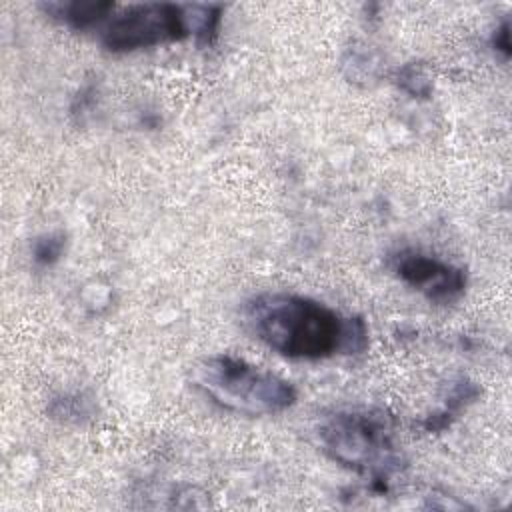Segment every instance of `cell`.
Wrapping results in <instances>:
<instances>
[{
	"mask_svg": "<svg viewBox=\"0 0 512 512\" xmlns=\"http://www.w3.org/2000/svg\"><path fill=\"white\" fill-rule=\"evenodd\" d=\"M190 36L188 12L182 4L144 2L130 4L110 16L102 28L100 42L108 52L126 54L180 42Z\"/></svg>",
	"mask_w": 512,
	"mask_h": 512,
	"instance_id": "277c9868",
	"label": "cell"
},
{
	"mask_svg": "<svg viewBox=\"0 0 512 512\" xmlns=\"http://www.w3.org/2000/svg\"><path fill=\"white\" fill-rule=\"evenodd\" d=\"M40 8L56 22L70 30H88L102 20L110 18L114 2L108 0H70V2H44Z\"/></svg>",
	"mask_w": 512,
	"mask_h": 512,
	"instance_id": "8992f818",
	"label": "cell"
},
{
	"mask_svg": "<svg viewBox=\"0 0 512 512\" xmlns=\"http://www.w3.org/2000/svg\"><path fill=\"white\" fill-rule=\"evenodd\" d=\"M490 44H492V48H494L498 54H502L504 60L510 58L512 48H510V22H508V20H502L500 26H496V30L492 32Z\"/></svg>",
	"mask_w": 512,
	"mask_h": 512,
	"instance_id": "5bb4252c",
	"label": "cell"
},
{
	"mask_svg": "<svg viewBox=\"0 0 512 512\" xmlns=\"http://www.w3.org/2000/svg\"><path fill=\"white\" fill-rule=\"evenodd\" d=\"M192 382L220 408L244 416L280 414L298 400L292 382L232 354H214L196 362Z\"/></svg>",
	"mask_w": 512,
	"mask_h": 512,
	"instance_id": "3957f363",
	"label": "cell"
},
{
	"mask_svg": "<svg viewBox=\"0 0 512 512\" xmlns=\"http://www.w3.org/2000/svg\"><path fill=\"white\" fill-rule=\"evenodd\" d=\"M480 396V388L476 382L468 380V378H460L448 392V398H446V404L424 416L420 420V428L428 434H438V432H444L446 428L452 426V422L458 418L460 412H464L472 402H476Z\"/></svg>",
	"mask_w": 512,
	"mask_h": 512,
	"instance_id": "52a82bcc",
	"label": "cell"
},
{
	"mask_svg": "<svg viewBox=\"0 0 512 512\" xmlns=\"http://www.w3.org/2000/svg\"><path fill=\"white\" fill-rule=\"evenodd\" d=\"M244 328L264 346L292 360L354 356L368 348V326L360 316L292 292H262L242 306Z\"/></svg>",
	"mask_w": 512,
	"mask_h": 512,
	"instance_id": "6da1fadb",
	"label": "cell"
},
{
	"mask_svg": "<svg viewBox=\"0 0 512 512\" xmlns=\"http://www.w3.org/2000/svg\"><path fill=\"white\" fill-rule=\"evenodd\" d=\"M394 274L412 290H418L432 304L460 300L468 286L466 270L418 250H400L392 256Z\"/></svg>",
	"mask_w": 512,
	"mask_h": 512,
	"instance_id": "5b68a950",
	"label": "cell"
},
{
	"mask_svg": "<svg viewBox=\"0 0 512 512\" xmlns=\"http://www.w3.org/2000/svg\"><path fill=\"white\" fill-rule=\"evenodd\" d=\"M190 36H194L200 48H210L218 40L222 24L220 4H186Z\"/></svg>",
	"mask_w": 512,
	"mask_h": 512,
	"instance_id": "9c48e42d",
	"label": "cell"
},
{
	"mask_svg": "<svg viewBox=\"0 0 512 512\" xmlns=\"http://www.w3.org/2000/svg\"><path fill=\"white\" fill-rule=\"evenodd\" d=\"M96 96H98V92H96V86H94V84L82 86L80 92L76 94L72 106H70V114H72L74 118H78V122H82L84 116L90 114L92 106L96 104Z\"/></svg>",
	"mask_w": 512,
	"mask_h": 512,
	"instance_id": "4fadbf2b",
	"label": "cell"
},
{
	"mask_svg": "<svg viewBox=\"0 0 512 512\" xmlns=\"http://www.w3.org/2000/svg\"><path fill=\"white\" fill-rule=\"evenodd\" d=\"M46 412L54 422L68 424V426H80V424H86L88 420H92L94 402H92V398H88L82 392H64V394L54 396L48 402Z\"/></svg>",
	"mask_w": 512,
	"mask_h": 512,
	"instance_id": "ba28073f",
	"label": "cell"
},
{
	"mask_svg": "<svg viewBox=\"0 0 512 512\" xmlns=\"http://www.w3.org/2000/svg\"><path fill=\"white\" fill-rule=\"evenodd\" d=\"M396 86L412 98L426 100L432 96V76L422 62H406L394 74Z\"/></svg>",
	"mask_w": 512,
	"mask_h": 512,
	"instance_id": "30bf717a",
	"label": "cell"
},
{
	"mask_svg": "<svg viewBox=\"0 0 512 512\" xmlns=\"http://www.w3.org/2000/svg\"><path fill=\"white\" fill-rule=\"evenodd\" d=\"M66 244H68V236L62 230L46 232V234L36 236L32 240V246H30L32 262L38 268H52L64 256Z\"/></svg>",
	"mask_w": 512,
	"mask_h": 512,
	"instance_id": "8fae6325",
	"label": "cell"
},
{
	"mask_svg": "<svg viewBox=\"0 0 512 512\" xmlns=\"http://www.w3.org/2000/svg\"><path fill=\"white\" fill-rule=\"evenodd\" d=\"M342 68L346 72V76L350 78V82H368L376 78V60L366 52V50H358L352 48L346 52V58L342 62Z\"/></svg>",
	"mask_w": 512,
	"mask_h": 512,
	"instance_id": "7c38bea8",
	"label": "cell"
},
{
	"mask_svg": "<svg viewBox=\"0 0 512 512\" xmlns=\"http://www.w3.org/2000/svg\"><path fill=\"white\" fill-rule=\"evenodd\" d=\"M324 454L336 464L368 476L370 490L386 494L404 468L396 444V418L384 408H348L328 416L318 428Z\"/></svg>",
	"mask_w": 512,
	"mask_h": 512,
	"instance_id": "7a4b0ae2",
	"label": "cell"
}]
</instances>
